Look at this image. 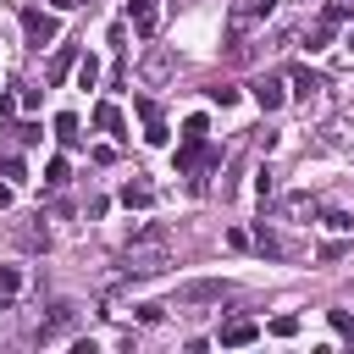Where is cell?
<instances>
[{
  "label": "cell",
  "instance_id": "24",
  "mask_svg": "<svg viewBox=\"0 0 354 354\" xmlns=\"http://www.w3.org/2000/svg\"><path fill=\"white\" fill-rule=\"evenodd\" d=\"M44 183H50V188H66V160H50V166H44Z\"/></svg>",
  "mask_w": 354,
  "mask_h": 354
},
{
  "label": "cell",
  "instance_id": "2",
  "mask_svg": "<svg viewBox=\"0 0 354 354\" xmlns=\"http://www.w3.org/2000/svg\"><path fill=\"white\" fill-rule=\"evenodd\" d=\"M232 293H238V288H232L227 277H199V282H183V288H177V304H183V310H194V304H227Z\"/></svg>",
  "mask_w": 354,
  "mask_h": 354
},
{
  "label": "cell",
  "instance_id": "20",
  "mask_svg": "<svg viewBox=\"0 0 354 354\" xmlns=\"http://www.w3.org/2000/svg\"><path fill=\"white\" fill-rule=\"evenodd\" d=\"M0 293H11V299L22 293V271L17 266H0Z\"/></svg>",
  "mask_w": 354,
  "mask_h": 354
},
{
  "label": "cell",
  "instance_id": "28",
  "mask_svg": "<svg viewBox=\"0 0 354 354\" xmlns=\"http://www.w3.org/2000/svg\"><path fill=\"white\" fill-rule=\"evenodd\" d=\"M326 17H332V22H343V17H354V0H332V6H326Z\"/></svg>",
  "mask_w": 354,
  "mask_h": 354
},
{
  "label": "cell",
  "instance_id": "25",
  "mask_svg": "<svg viewBox=\"0 0 354 354\" xmlns=\"http://www.w3.org/2000/svg\"><path fill=\"white\" fill-rule=\"evenodd\" d=\"M0 177H11V183H22L28 171H22V160H17V155H6V160H0Z\"/></svg>",
  "mask_w": 354,
  "mask_h": 354
},
{
  "label": "cell",
  "instance_id": "15",
  "mask_svg": "<svg viewBox=\"0 0 354 354\" xmlns=\"http://www.w3.org/2000/svg\"><path fill=\"white\" fill-rule=\"evenodd\" d=\"M50 127H55V138H61V144H66V149H72V144H77V138H83V133H77V116H66V111H61V116H55V122H50Z\"/></svg>",
  "mask_w": 354,
  "mask_h": 354
},
{
  "label": "cell",
  "instance_id": "26",
  "mask_svg": "<svg viewBox=\"0 0 354 354\" xmlns=\"http://www.w3.org/2000/svg\"><path fill=\"white\" fill-rule=\"evenodd\" d=\"M321 221H326V227H332V232H348V227H354V221H348V216H343V210H326V216H321Z\"/></svg>",
  "mask_w": 354,
  "mask_h": 354
},
{
  "label": "cell",
  "instance_id": "4",
  "mask_svg": "<svg viewBox=\"0 0 354 354\" xmlns=\"http://www.w3.org/2000/svg\"><path fill=\"white\" fill-rule=\"evenodd\" d=\"M11 238H17V249H28V254H44V249H50V227H44V216L17 221V227H11Z\"/></svg>",
  "mask_w": 354,
  "mask_h": 354
},
{
  "label": "cell",
  "instance_id": "19",
  "mask_svg": "<svg viewBox=\"0 0 354 354\" xmlns=\"http://www.w3.org/2000/svg\"><path fill=\"white\" fill-rule=\"evenodd\" d=\"M277 210H282V216H304V210H315V199H310V194H288Z\"/></svg>",
  "mask_w": 354,
  "mask_h": 354
},
{
  "label": "cell",
  "instance_id": "32",
  "mask_svg": "<svg viewBox=\"0 0 354 354\" xmlns=\"http://www.w3.org/2000/svg\"><path fill=\"white\" fill-rule=\"evenodd\" d=\"M348 44H354V39H348Z\"/></svg>",
  "mask_w": 354,
  "mask_h": 354
},
{
  "label": "cell",
  "instance_id": "14",
  "mask_svg": "<svg viewBox=\"0 0 354 354\" xmlns=\"http://www.w3.org/2000/svg\"><path fill=\"white\" fill-rule=\"evenodd\" d=\"M94 127H100V133H116V138H127V133H122V111H116V105H94Z\"/></svg>",
  "mask_w": 354,
  "mask_h": 354
},
{
  "label": "cell",
  "instance_id": "22",
  "mask_svg": "<svg viewBox=\"0 0 354 354\" xmlns=\"http://www.w3.org/2000/svg\"><path fill=\"white\" fill-rule=\"evenodd\" d=\"M183 144H205V116H188L183 122Z\"/></svg>",
  "mask_w": 354,
  "mask_h": 354
},
{
  "label": "cell",
  "instance_id": "12",
  "mask_svg": "<svg viewBox=\"0 0 354 354\" xmlns=\"http://www.w3.org/2000/svg\"><path fill=\"white\" fill-rule=\"evenodd\" d=\"M243 343H254V321H227L221 326V348H243Z\"/></svg>",
  "mask_w": 354,
  "mask_h": 354
},
{
  "label": "cell",
  "instance_id": "31",
  "mask_svg": "<svg viewBox=\"0 0 354 354\" xmlns=\"http://www.w3.org/2000/svg\"><path fill=\"white\" fill-rule=\"evenodd\" d=\"M304 6H310V0H304Z\"/></svg>",
  "mask_w": 354,
  "mask_h": 354
},
{
  "label": "cell",
  "instance_id": "9",
  "mask_svg": "<svg viewBox=\"0 0 354 354\" xmlns=\"http://www.w3.org/2000/svg\"><path fill=\"white\" fill-rule=\"evenodd\" d=\"M72 66H77V50H72V44H61V50L50 55V66H44V83H61Z\"/></svg>",
  "mask_w": 354,
  "mask_h": 354
},
{
  "label": "cell",
  "instance_id": "11",
  "mask_svg": "<svg viewBox=\"0 0 354 354\" xmlns=\"http://www.w3.org/2000/svg\"><path fill=\"white\" fill-rule=\"evenodd\" d=\"M155 6H160V0H127V17H133V28H138L144 39L155 33Z\"/></svg>",
  "mask_w": 354,
  "mask_h": 354
},
{
  "label": "cell",
  "instance_id": "23",
  "mask_svg": "<svg viewBox=\"0 0 354 354\" xmlns=\"http://www.w3.org/2000/svg\"><path fill=\"white\" fill-rule=\"evenodd\" d=\"M205 94H210V100H216V105H232V100H238V88H232V83H210V88H205Z\"/></svg>",
  "mask_w": 354,
  "mask_h": 354
},
{
  "label": "cell",
  "instance_id": "21",
  "mask_svg": "<svg viewBox=\"0 0 354 354\" xmlns=\"http://www.w3.org/2000/svg\"><path fill=\"white\" fill-rule=\"evenodd\" d=\"M11 138H17V144H44V127H39V122H22Z\"/></svg>",
  "mask_w": 354,
  "mask_h": 354
},
{
  "label": "cell",
  "instance_id": "7",
  "mask_svg": "<svg viewBox=\"0 0 354 354\" xmlns=\"http://www.w3.org/2000/svg\"><path fill=\"white\" fill-rule=\"evenodd\" d=\"M254 100H260V111H282V100H288L282 77H260V83H254Z\"/></svg>",
  "mask_w": 354,
  "mask_h": 354
},
{
  "label": "cell",
  "instance_id": "6",
  "mask_svg": "<svg viewBox=\"0 0 354 354\" xmlns=\"http://www.w3.org/2000/svg\"><path fill=\"white\" fill-rule=\"evenodd\" d=\"M171 72H177L171 50H149V55H144V83H166Z\"/></svg>",
  "mask_w": 354,
  "mask_h": 354
},
{
  "label": "cell",
  "instance_id": "16",
  "mask_svg": "<svg viewBox=\"0 0 354 354\" xmlns=\"http://www.w3.org/2000/svg\"><path fill=\"white\" fill-rule=\"evenodd\" d=\"M343 254H354V243H348V238H332V243H321V249H315V260H321V266H332V260H343Z\"/></svg>",
  "mask_w": 354,
  "mask_h": 354
},
{
  "label": "cell",
  "instance_id": "30",
  "mask_svg": "<svg viewBox=\"0 0 354 354\" xmlns=\"http://www.w3.org/2000/svg\"><path fill=\"white\" fill-rule=\"evenodd\" d=\"M0 310H11V293H0Z\"/></svg>",
  "mask_w": 354,
  "mask_h": 354
},
{
  "label": "cell",
  "instance_id": "18",
  "mask_svg": "<svg viewBox=\"0 0 354 354\" xmlns=\"http://www.w3.org/2000/svg\"><path fill=\"white\" fill-rule=\"evenodd\" d=\"M94 83H100V61L83 55V61H77V88H94Z\"/></svg>",
  "mask_w": 354,
  "mask_h": 354
},
{
  "label": "cell",
  "instance_id": "29",
  "mask_svg": "<svg viewBox=\"0 0 354 354\" xmlns=\"http://www.w3.org/2000/svg\"><path fill=\"white\" fill-rule=\"evenodd\" d=\"M55 6H61V11H72V6H83V0H55Z\"/></svg>",
  "mask_w": 354,
  "mask_h": 354
},
{
  "label": "cell",
  "instance_id": "1",
  "mask_svg": "<svg viewBox=\"0 0 354 354\" xmlns=\"http://www.w3.org/2000/svg\"><path fill=\"white\" fill-rule=\"evenodd\" d=\"M171 249H177L171 227H144V232L122 249V271H127V277H155V271L171 266Z\"/></svg>",
  "mask_w": 354,
  "mask_h": 354
},
{
  "label": "cell",
  "instance_id": "3",
  "mask_svg": "<svg viewBox=\"0 0 354 354\" xmlns=\"http://www.w3.org/2000/svg\"><path fill=\"white\" fill-rule=\"evenodd\" d=\"M22 33H28V50H44V44H55V33H61V22L50 17V11H22Z\"/></svg>",
  "mask_w": 354,
  "mask_h": 354
},
{
  "label": "cell",
  "instance_id": "27",
  "mask_svg": "<svg viewBox=\"0 0 354 354\" xmlns=\"http://www.w3.org/2000/svg\"><path fill=\"white\" fill-rule=\"evenodd\" d=\"M271 332H277V337H293V332H299V321H293V315H277V321H271Z\"/></svg>",
  "mask_w": 354,
  "mask_h": 354
},
{
  "label": "cell",
  "instance_id": "17",
  "mask_svg": "<svg viewBox=\"0 0 354 354\" xmlns=\"http://www.w3.org/2000/svg\"><path fill=\"white\" fill-rule=\"evenodd\" d=\"M332 28H337V22H332V17H321V22H315V28L304 33V44H310V50H321V44L332 39Z\"/></svg>",
  "mask_w": 354,
  "mask_h": 354
},
{
  "label": "cell",
  "instance_id": "13",
  "mask_svg": "<svg viewBox=\"0 0 354 354\" xmlns=\"http://www.w3.org/2000/svg\"><path fill=\"white\" fill-rule=\"evenodd\" d=\"M122 205H127V210H149V205H155V188H149V183H127V188H122Z\"/></svg>",
  "mask_w": 354,
  "mask_h": 354
},
{
  "label": "cell",
  "instance_id": "10",
  "mask_svg": "<svg viewBox=\"0 0 354 354\" xmlns=\"http://www.w3.org/2000/svg\"><path fill=\"white\" fill-rule=\"evenodd\" d=\"M321 88H326V77H321V72H310V66H293V94H299V100H315Z\"/></svg>",
  "mask_w": 354,
  "mask_h": 354
},
{
  "label": "cell",
  "instance_id": "8",
  "mask_svg": "<svg viewBox=\"0 0 354 354\" xmlns=\"http://www.w3.org/2000/svg\"><path fill=\"white\" fill-rule=\"evenodd\" d=\"M249 243H254V249H260V254H271V260H288V254H293V249H288V243H282V238H277V232H271V227H266V221H260V227H254V238H249Z\"/></svg>",
  "mask_w": 354,
  "mask_h": 354
},
{
  "label": "cell",
  "instance_id": "5",
  "mask_svg": "<svg viewBox=\"0 0 354 354\" xmlns=\"http://www.w3.org/2000/svg\"><path fill=\"white\" fill-rule=\"evenodd\" d=\"M133 111H138V122H144V138H149V144H166V122H160V105H155L149 94H138V100H133Z\"/></svg>",
  "mask_w": 354,
  "mask_h": 354
}]
</instances>
